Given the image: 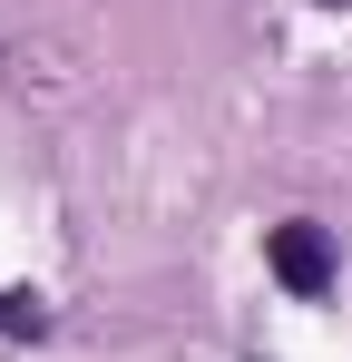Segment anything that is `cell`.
Listing matches in <instances>:
<instances>
[{"instance_id":"cell-1","label":"cell","mask_w":352,"mask_h":362,"mask_svg":"<svg viewBox=\"0 0 352 362\" xmlns=\"http://www.w3.org/2000/svg\"><path fill=\"white\" fill-rule=\"evenodd\" d=\"M264 264H274V284H284L293 303H323V294H333V235H323L313 216L264 226Z\"/></svg>"},{"instance_id":"cell-2","label":"cell","mask_w":352,"mask_h":362,"mask_svg":"<svg viewBox=\"0 0 352 362\" xmlns=\"http://www.w3.org/2000/svg\"><path fill=\"white\" fill-rule=\"evenodd\" d=\"M0 333H10V343H40V333H49V303L20 294V284H0Z\"/></svg>"},{"instance_id":"cell-3","label":"cell","mask_w":352,"mask_h":362,"mask_svg":"<svg viewBox=\"0 0 352 362\" xmlns=\"http://www.w3.org/2000/svg\"><path fill=\"white\" fill-rule=\"evenodd\" d=\"M323 10H352V0H323Z\"/></svg>"}]
</instances>
